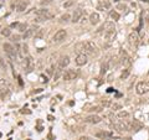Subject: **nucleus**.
<instances>
[{
  "mask_svg": "<svg viewBox=\"0 0 149 140\" xmlns=\"http://www.w3.org/2000/svg\"><path fill=\"white\" fill-rule=\"evenodd\" d=\"M17 26H19V24H17V23H13L11 24V27H17Z\"/></svg>",
  "mask_w": 149,
  "mask_h": 140,
  "instance_id": "79ce46f5",
  "label": "nucleus"
},
{
  "mask_svg": "<svg viewBox=\"0 0 149 140\" xmlns=\"http://www.w3.org/2000/svg\"><path fill=\"white\" fill-rule=\"evenodd\" d=\"M78 140H90V138H88V136H81Z\"/></svg>",
  "mask_w": 149,
  "mask_h": 140,
  "instance_id": "ea45409f",
  "label": "nucleus"
},
{
  "mask_svg": "<svg viewBox=\"0 0 149 140\" xmlns=\"http://www.w3.org/2000/svg\"><path fill=\"white\" fill-rule=\"evenodd\" d=\"M111 108H112V110H119L120 108H122V105H120L119 103H112Z\"/></svg>",
  "mask_w": 149,
  "mask_h": 140,
  "instance_id": "c85d7f7f",
  "label": "nucleus"
},
{
  "mask_svg": "<svg viewBox=\"0 0 149 140\" xmlns=\"http://www.w3.org/2000/svg\"><path fill=\"white\" fill-rule=\"evenodd\" d=\"M106 71H107V63H103V64H102V71H101V74L106 73Z\"/></svg>",
  "mask_w": 149,
  "mask_h": 140,
  "instance_id": "c9c22d12",
  "label": "nucleus"
},
{
  "mask_svg": "<svg viewBox=\"0 0 149 140\" xmlns=\"http://www.w3.org/2000/svg\"><path fill=\"white\" fill-rule=\"evenodd\" d=\"M26 8H27V1L26 0H20V3L16 6V11L17 13H23V11H25V9Z\"/></svg>",
  "mask_w": 149,
  "mask_h": 140,
  "instance_id": "aec40b11",
  "label": "nucleus"
},
{
  "mask_svg": "<svg viewBox=\"0 0 149 140\" xmlns=\"http://www.w3.org/2000/svg\"><path fill=\"white\" fill-rule=\"evenodd\" d=\"M99 19H101V17H99V14L98 13H92L91 15H90V23L92 24V25H97L98 23H99Z\"/></svg>",
  "mask_w": 149,
  "mask_h": 140,
  "instance_id": "a211bd4d",
  "label": "nucleus"
},
{
  "mask_svg": "<svg viewBox=\"0 0 149 140\" xmlns=\"http://www.w3.org/2000/svg\"><path fill=\"white\" fill-rule=\"evenodd\" d=\"M70 64V57L69 56H62L61 58L59 60V67L61 68H65Z\"/></svg>",
  "mask_w": 149,
  "mask_h": 140,
  "instance_id": "f3484780",
  "label": "nucleus"
},
{
  "mask_svg": "<svg viewBox=\"0 0 149 140\" xmlns=\"http://www.w3.org/2000/svg\"><path fill=\"white\" fill-rule=\"evenodd\" d=\"M102 27H103L104 34H109V32H116L114 23H112V21H107V23H104Z\"/></svg>",
  "mask_w": 149,
  "mask_h": 140,
  "instance_id": "9d476101",
  "label": "nucleus"
},
{
  "mask_svg": "<svg viewBox=\"0 0 149 140\" xmlns=\"http://www.w3.org/2000/svg\"><path fill=\"white\" fill-rule=\"evenodd\" d=\"M129 74H130V68H127V70H124L122 74H120V80H127Z\"/></svg>",
  "mask_w": 149,
  "mask_h": 140,
  "instance_id": "5701e85b",
  "label": "nucleus"
},
{
  "mask_svg": "<svg viewBox=\"0 0 149 140\" xmlns=\"http://www.w3.org/2000/svg\"><path fill=\"white\" fill-rule=\"evenodd\" d=\"M73 4V0H69V1L63 3V8H70V6H72Z\"/></svg>",
  "mask_w": 149,
  "mask_h": 140,
  "instance_id": "473e14b6",
  "label": "nucleus"
},
{
  "mask_svg": "<svg viewBox=\"0 0 149 140\" xmlns=\"http://www.w3.org/2000/svg\"><path fill=\"white\" fill-rule=\"evenodd\" d=\"M128 38H129L130 45L138 46V44H139V36H138V34H137V32H130Z\"/></svg>",
  "mask_w": 149,
  "mask_h": 140,
  "instance_id": "2eb2a0df",
  "label": "nucleus"
},
{
  "mask_svg": "<svg viewBox=\"0 0 149 140\" xmlns=\"http://www.w3.org/2000/svg\"><path fill=\"white\" fill-rule=\"evenodd\" d=\"M17 50H19V55L21 58H25V57L29 56V47H27L26 44H20L17 46Z\"/></svg>",
  "mask_w": 149,
  "mask_h": 140,
  "instance_id": "6e6552de",
  "label": "nucleus"
},
{
  "mask_svg": "<svg viewBox=\"0 0 149 140\" xmlns=\"http://www.w3.org/2000/svg\"><path fill=\"white\" fill-rule=\"evenodd\" d=\"M82 16H83V10L81 9V8H78V9H76V10L73 11L72 20H71V21L76 24V23H78V21L81 20V17H82Z\"/></svg>",
  "mask_w": 149,
  "mask_h": 140,
  "instance_id": "f8f14e48",
  "label": "nucleus"
},
{
  "mask_svg": "<svg viewBox=\"0 0 149 140\" xmlns=\"http://www.w3.org/2000/svg\"><path fill=\"white\" fill-rule=\"evenodd\" d=\"M132 61H130L129 58V56L127 55L126 52H122V57H120V63L122 64H129Z\"/></svg>",
  "mask_w": 149,
  "mask_h": 140,
  "instance_id": "412c9836",
  "label": "nucleus"
},
{
  "mask_svg": "<svg viewBox=\"0 0 149 140\" xmlns=\"http://www.w3.org/2000/svg\"><path fill=\"white\" fill-rule=\"evenodd\" d=\"M109 16H111V19L112 20H114V21H117V20H119V14L117 13V11H111L109 13Z\"/></svg>",
  "mask_w": 149,
  "mask_h": 140,
  "instance_id": "b1692460",
  "label": "nucleus"
},
{
  "mask_svg": "<svg viewBox=\"0 0 149 140\" xmlns=\"http://www.w3.org/2000/svg\"><path fill=\"white\" fill-rule=\"evenodd\" d=\"M122 140H132V138H126V139H122Z\"/></svg>",
  "mask_w": 149,
  "mask_h": 140,
  "instance_id": "a18cd8bd",
  "label": "nucleus"
},
{
  "mask_svg": "<svg viewBox=\"0 0 149 140\" xmlns=\"http://www.w3.org/2000/svg\"><path fill=\"white\" fill-rule=\"evenodd\" d=\"M21 113H26V114H30V110H21Z\"/></svg>",
  "mask_w": 149,
  "mask_h": 140,
  "instance_id": "37998d69",
  "label": "nucleus"
},
{
  "mask_svg": "<svg viewBox=\"0 0 149 140\" xmlns=\"http://www.w3.org/2000/svg\"><path fill=\"white\" fill-rule=\"evenodd\" d=\"M11 38H13V41H15V42H17V41H19V38H20V37H19V36H13Z\"/></svg>",
  "mask_w": 149,
  "mask_h": 140,
  "instance_id": "58836bf2",
  "label": "nucleus"
},
{
  "mask_svg": "<svg viewBox=\"0 0 149 140\" xmlns=\"http://www.w3.org/2000/svg\"><path fill=\"white\" fill-rule=\"evenodd\" d=\"M17 30L20 32H25L27 30V25L26 24H19V26H17Z\"/></svg>",
  "mask_w": 149,
  "mask_h": 140,
  "instance_id": "bb28decb",
  "label": "nucleus"
},
{
  "mask_svg": "<svg viewBox=\"0 0 149 140\" xmlns=\"http://www.w3.org/2000/svg\"><path fill=\"white\" fill-rule=\"evenodd\" d=\"M117 9H119V10H126V9H127V5H126V4H118V5H117Z\"/></svg>",
  "mask_w": 149,
  "mask_h": 140,
  "instance_id": "f704fd0d",
  "label": "nucleus"
},
{
  "mask_svg": "<svg viewBox=\"0 0 149 140\" xmlns=\"http://www.w3.org/2000/svg\"><path fill=\"white\" fill-rule=\"evenodd\" d=\"M128 124H129V123H128ZM142 128H143V125H142L139 121H137V120H134V121H132V123L129 124V129H130V130H134V131L140 130Z\"/></svg>",
  "mask_w": 149,
  "mask_h": 140,
  "instance_id": "6ab92c4d",
  "label": "nucleus"
},
{
  "mask_svg": "<svg viewBox=\"0 0 149 140\" xmlns=\"http://www.w3.org/2000/svg\"><path fill=\"white\" fill-rule=\"evenodd\" d=\"M41 92H42V89L39 88V89H36V91H34V94H36V93H41Z\"/></svg>",
  "mask_w": 149,
  "mask_h": 140,
  "instance_id": "a19ab883",
  "label": "nucleus"
},
{
  "mask_svg": "<svg viewBox=\"0 0 149 140\" xmlns=\"http://www.w3.org/2000/svg\"><path fill=\"white\" fill-rule=\"evenodd\" d=\"M117 117H118L119 119H128V118H129V113L127 112V110H120V112L117 114Z\"/></svg>",
  "mask_w": 149,
  "mask_h": 140,
  "instance_id": "4be33fe9",
  "label": "nucleus"
},
{
  "mask_svg": "<svg viewBox=\"0 0 149 140\" xmlns=\"http://www.w3.org/2000/svg\"><path fill=\"white\" fill-rule=\"evenodd\" d=\"M87 110H90V112H96V113H98V112H101V110H102V108H101V107H92V108L91 109H87Z\"/></svg>",
  "mask_w": 149,
  "mask_h": 140,
  "instance_id": "7c9ffc66",
  "label": "nucleus"
},
{
  "mask_svg": "<svg viewBox=\"0 0 149 140\" xmlns=\"http://www.w3.org/2000/svg\"><path fill=\"white\" fill-rule=\"evenodd\" d=\"M19 3H20V0H13V4H11V6L14 8V5H15V4H19Z\"/></svg>",
  "mask_w": 149,
  "mask_h": 140,
  "instance_id": "4c0bfd02",
  "label": "nucleus"
},
{
  "mask_svg": "<svg viewBox=\"0 0 149 140\" xmlns=\"http://www.w3.org/2000/svg\"><path fill=\"white\" fill-rule=\"evenodd\" d=\"M4 51L8 53V56L10 57L11 60H16V50L13 47L11 44H4Z\"/></svg>",
  "mask_w": 149,
  "mask_h": 140,
  "instance_id": "39448f33",
  "label": "nucleus"
},
{
  "mask_svg": "<svg viewBox=\"0 0 149 140\" xmlns=\"http://www.w3.org/2000/svg\"><path fill=\"white\" fill-rule=\"evenodd\" d=\"M9 93H10V86L8 81L0 80V98L5 99V97H8Z\"/></svg>",
  "mask_w": 149,
  "mask_h": 140,
  "instance_id": "7ed1b4c3",
  "label": "nucleus"
},
{
  "mask_svg": "<svg viewBox=\"0 0 149 140\" xmlns=\"http://www.w3.org/2000/svg\"><path fill=\"white\" fill-rule=\"evenodd\" d=\"M40 82H41V83H47L49 78L46 77V76H44V74H41V76H40Z\"/></svg>",
  "mask_w": 149,
  "mask_h": 140,
  "instance_id": "2f4dec72",
  "label": "nucleus"
},
{
  "mask_svg": "<svg viewBox=\"0 0 149 140\" xmlns=\"http://www.w3.org/2000/svg\"><path fill=\"white\" fill-rule=\"evenodd\" d=\"M83 51L87 53V55H91V56H94V55H98V47L94 42L92 41H86L83 42Z\"/></svg>",
  "mask_w": 149,
  "mask_h": 140,
  "instance_id": "f257e3e1",
  "label": "nucleus"
},
{
  "mask_svg": "<svg viewBox=\"0 0 149 140\" xmlns=\"http://www.w3.org/2000/svg\"><path fill=\"white\" fill-rule=\"evenodd\" d=\"M113 128H114L116 131L118 133H124V131H129V124L124 123V121H117V123L113 124Z\"/></svg>",
  "mask_w": 149,
  "mask_h": 140,
  "instance_id": "20e7f679",
  "label": "nucleus"
},
{
  "mask_svg": "<svg viewBox=\"0 0 149 140\" xmlns=\"http://www.w3.org/2000/svg\"><path fill=\"white\" fill-rule=\"evenodd\" d=\"M36 14H37V16H41V17H44V19H46V20H50V19L54 17V14L50 11V10H47V9H40V10H37V11H36Z\"/></svg>",
  "mask_w": 149,
  "mask_h": 140,
  "instance_id": "0eeeda50",
  "label": "nucleus"
},
{
  "mask_svg": "<svg viewBox=\"0 0 149 140\" xmlns=\"http://www.w3.org/2000/svg\"><path fill=\"white\" fill-rule=\"evenodd\" d=\"M66 35H67L66 30H59V31L54 35V41H55V42H61V41H63V40H65V37H66Z\"/></svg>",
  "mask_w": 149,
  "mask_h": 140,
  "instance_id": "9b49d317",
  "label": "nucleus"
},
{
  "mask_svg": "<svg viewBox=\"0 0 149 140\" xmlns=\"http://www.w3.org/2000/svg\"><path fill=\"white\" fill-rule=\"evenodd\" d=\"M1 35L3 36H10V35H11V31H10V29H3L1 30Z\"/></svg>",
  "mask_w": 149,
  "mask_h": 140,
  "instance_id": "cd10ccee",
  "label": "nucleus"
},
{
  "mask_svg": "<svg viewBox=\"0 0 149 140\" xmlns=\"http://www.w3.org/2000/svg\"><path fill=\"white\" fill-rule=\"evenodd\" d=\"M77 74L78 73H77L76 70H67V71H65V73L62 74V78H63V81H72L77 77Z\"/></svg>",
  "mask_w": 149,
  "mask_h": 140,
  "instance_id": "423d86ee",
  "label": "nucleus"
},
{
  "mask_svg": "<svg viewBox=\"0 0 149 140\" xmlns=\"http://www.w3.org/2000/svg\"><path fill=\"white\" fill-rule=\"evenodd\" d=\"M35 21H36V23H44V21H46V19H44V17H41V16H37L36 19H35Z\"/></svg>",
  "mask_w": 149,
  "mask_h": 140,
  "instance_id": "e433bc0d",
  "label": "nucleus"
},
{
  "mask_svg": "<svg viewBox=\"0 0 149 140\" xmlns=\"http://www.w3.org/2000/svg\"><path fill=\"white\" fill-rule=\"evenodd\" d=\"M61 73H62V68L61 67H59L57 70H56V73L54 74V77H55V80H57V78L61 76Z\"/></svg>",
  "mask_w": 149,
  "mask_h": 140,
  "instance_id": "c756f323",
  "label": "nucleus"
},
{
  "mask_svg": "<svg viewBox=\"0 0 149 140\" xmlns=\"http://www.w3.org/2000/svg\"><path fill=\"white\" fill-rule=\"evenodd\" d=\"M136 92H137V94H139V96L147 94V93L149 92V82L148 81L138 82L137 86H136Z\"/></svg>",
  "mask_w": 149,
  "mask_h": 140,
  "instance_id": "f03ea898",
  "label": "nucleus"
},
{
  "mask_svg": "<svg viewBox=\"0 0 149 140\" xmlns=\"http://www.w3.org/2000/svg\"><path fill=\"white\" fill-rule=\"evenodd\" d=\"M84 121H86V123H90V124H98L102 121V118L96 115V114H92V115H88L86 119H84Z\"/></svg>",
  "mask_w": 149,
  "mask_h": 140,
  "instance_id": "4468645a",
  "label": "nucleus"
},
{
  "mask_svg": "<svg viewBox=\"0 0 149 140\" xmlns=\"http://www.w3.org/2000/svg\"><path fill=\"white\" fill-rule=\"evenodd\" d=\"M87 55H84V53H78L76 57V60H74V62H76L77 66H84V64L87 63Z\"/></svg>",
  "mask_w": 149,
  "mask_h": 140,
  "instance_id": "1a4fd4ad",
  "label": "nucleus"
},
{
  "mask_svg": "<svg viewBox=\"0 0 149 140\" xmlns=\"http://www.w3.org/2000/svg\"><path fill=\"white\" fill-rule=\"evenodd\" d=\"M70 19H71V16L69 15V14H65V15H62V16H61L60 21H61V23H69Z\"/></svg>",
  "mask_w": 149,
  "mask_h": 140,
  "instance_id": "a878e982",
  "label": "nucleus"
},
{
  "mask_svg": "<svg viewBox=\"0 0 149 140\" xmlns=\"http://www.w3.org/2000/svg\"><path fill=\"white\" fill-rule=\"evenodd\" d=\"M24 60H25L24 62H23L24 68H26L27 71H31V68H33V64H34L33 58H31V57H25Z\"/></svg>",
  "mask_w": 149,
  "mask_h": 140,
  "instance_id": "dca6fc26",
  "label": "nucleus"
},
{
  "mask_svg": "<svg viewBox=\"0 0 149 140\" xmlns=\"http://www.w3.org/2000/svg\"><path fill=\"white\" fill-rule=\"evenodd\" d=\"M0 68H1L3 71H5L6 70V66H5V62H4V60L0 57Z\"/></svg>",
  "mask_w": 149,
  "mask_h": 140,
  "instance_id": "72a5a7b5",
  "label": "nucleus"
},
{
  "mask_svg": "<svg viewBox=\"0 0 149 140\" xmlns=\"http://www.w3.org/2000/svg\"><path fill=\"white\" fill-rule=\"evenodd\" d=\"M36 31H37V26H36V25H35V26H31L30 29H27V30L24 32L23 38H24V40H27V38L33 37V36H34V34H35Z\"/></svg>",
  "mask_w": 149,
  "mask_h": 140,
  "instance_id": "ddd939ff",
  "label": "nucleus"
},
{
  "mask_svg": "<svg viewBox=\"0 0 149 140\" xmlns=\"http://www.w3.org/2000/svg\"><path fill=\"white\" fill-rule=\"evenodd\" d=\"M47 73H49V74H52V68H49V70H47Z\"/></svg>",
  "mask_w": 149,
  "mask_h": 140,
  "instance_id": "c03bdc74",
  "label": "nucleus"
},
{
  "mask_svg": "<svg viewBox=\"0 0 149 140\" xmlns=\"http://www.w3.org/2000/svg\"><path fill=\"white\" fill-rule=\"evenodd\" d=\"M101 105L102 107H111L112 102H111V100H108V99H102L101 100Z\"/></svg>",
  "mask_w": 149,
  "mask_h": 140,
  "instance_id": "393cba45",
  "label": "nucleus"
}]
</instances>
